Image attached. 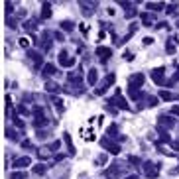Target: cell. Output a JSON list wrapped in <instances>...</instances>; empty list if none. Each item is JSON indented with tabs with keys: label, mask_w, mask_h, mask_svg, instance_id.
Listing matches in <instances>:
<instances>
[{
	"label": "cell",
	"mask_w": 179,
	"mask_h": 179,
	"mask_svg": "<svg viewBox=\"0 0 179 179\" xmlns=\"http://www.w3.org/2000/svg\"><path fill=\"white\" fill-rule=\"evenodd\" d=\"M144 81H146L144 73H134V75L128 77V94H130V99L132 100H138L140 97H142L140 87L144 85Z\"/></svg>",
	"instance_id": "obj_1"
},
{
	"label": "cell",
	"mask_w": 179,
	"mask_h": 179,
	"mask_svg": "<svg viewBox=\"0 0 179 179\" xmlns=\"http://www.w3.org/2000/svg\"><path fill=\"white\" fill-rule=\"evenodd\" d=\"M45 124H49V118L43 114V108H41V106H36V108H33V126L41 128V126H45Z\"/></svg>",
	"instance_id": "obj_2"
},
{
	"label": "cell",
	"mask_w": 179,
	"mask_h": 179,
	"mask_svg": "<svg viewBox=\"0 0 179 179\" xmlns=\"http://www.w3.org/2000/svg\"><path fill=\"white\" fill-rule=\"evenodd\" d=\"M114 79H116V77H114V73H108V75L104 77V79L100 81V85L97 87V89H94V93L99 94V97H100V94H104L106 91L110 89V85H114Z\"/></svg>",
	"instance_id": "obj_3"
},
{
	"label": "cell",
	"mask_w": 179,
	"mask_h": 179,
	"mask_svg": "<svg viewBox=\"0 0 179 179\" xmlns=\"http://www.w3.org/2000/svg\"><path fill=\"white\" fill-rule=\"evenodd\" d=\"M159 169H161L159 163H153V161H146V163H144V173H146V177H150V179L158 177Z\"/></svg>",
	"instance_id": "obj_4"
},
{
	"label": "cell",
	"mask_w": 179,
	"mask_h": 179,
	"mask_svg": "<svg viewBox=\"0 0 179 179\" xmlns=\"http://www.w3.org/2000/svg\"><path fill=\"white\" fill-rule=\"evenodd\" d=\"M67 83L73 85V87H81V83H83V73H81V69H79V71H71V73H67ZM81 89H83V87H81Z\"/></svg>",
	"instance_id": "obj_5"
},
{
	"label": "cell",
	"mask_w": 179,
	"mask_h": 179,
	"mask_svg": "<svg viewBox=\"0 0 179 179\" xmlns=\"http://www.w3.org/2000/svg\"><path fill=\"white\" fill-rule=\"evenodd\" d=\"M100 146L106 148V152H110L112 156H118V153H120V146H118V144H114V142H110L108 138L100 140Z\"/></svg>",
	"instance_id": "obj_6"
},
{
	"label": "cell",
	"mask_w": 179,
	"mask_h": 179,
	"mask_svg": "<svg viewBox=\"0 0 179 179\" xmlns=\"http://www.w3.org/2000/svg\"><path fill=\"white\" fill-rule=\"evenodd\" d=\"M38 43L41 45V49H43V51H49V49H51V45H53L51 33H49V32H43V33H41V38L38 40Z\"/></svg>",
	"instance_id": "obj_7"
},
{
	"label": "cell",
	"mask_w": 179,
	"mask_h": 179,
	"mask_svg": "<svg viewBox=\"0 0 179 179\" xmlns=\"http://www.w3.org/2000/svg\"><path fill=\"white\" fill-rule=\"evenodd\" d=\"M79 6H81V12L85 14V16H91V14L97 10V6H99V2H79Z\"/></svg>",
	"instance_id": "obj_8"
},
{
	"label": "cell",
	"mask_w": 179,
	"mask_h": 179,
	"mask_svg": "<svg viewBox=\"0 0 179 179\" xmlns=\"http://www.w3.org/2000/svg\"><path fill=\"white\" fill-rule=\"evenodd\" d=\"M59 65H63V67H73L75 65V59L65 51V49L59 51Z\"/></svg>",
	"instance_id": "obj_9"
},
{
	"label": "cell",
	"mask_w": 179,
	"mask_h": 179,
	"mask_svg": "<svg viewBox=\"0 0 179 179\" xmlns=\"http://www.w3.org/2000/svg\"><path fill=\"white\" fill-rule=\"evenodd\" d=\"M158 124L163 128H171V126H175V118L169 116V114H161V116H158Z\"/></svg>",
	"instance_id": "obj_10"
},
{
	"label": "cell",
	"mask_w": 179,
	"mask_h": 179,
	"mask_svg": "<svg viewBox=\"0 0 179 179\" xmlns=\"http://www.w3.org/2000/svg\"><path fill=\"white\" fill-rule=\"evenodd\" d=\"M112 104H116L118 108H122V110H128V108H130V106H128V102L122 99V93H120V89H116V94H114V99H112Z\"/></svg>",
	"instance_id": "obj_11"
},
{
	"label": "cell",
	"mask_w": 179,
	"mask_h": 179,
	"mask_svg": "<svg viewBox=\"0 0 179 179\" xmlns=\"http://www.w3.org/2000/svg\"><path fill=\"white\" fill-rule=\"evenodd\" d=\"M97 55H99V59L102 63H106V61L110 59V55H112V49L110 47H97Z\"/></svg>",
	"instance_id": "obj_12"
},
{
	"label": "cell",
	"mask_w": 179,
	"mask_h": 179,
	"mask_svg": "<svg viewBox=\"0 0 179 179\" xmlns=\"http://www.w3.org/2000/svg\"><path fill=\"white\" fill-rule=\"evenodd\" d=\"M28 57L33 61V67L36 69H40L41 65H43V59H41V53H38V51H33V49H30L28 51Z\"/></svg>",
	"instance_id": "obj_13"
},
{
	"label": "cell",
	"mask_w": 179,
	"mask_h": 179,
	"mask_svg": "<svg viewBox=\"0 0 179 179\" xmlns=\"http://www.w3.org/2000/svg\"><path fill=\"white\" fill-rule=\"evenodd\" d=\"M30 163H32V159L28 158V156H22V158H16V159H14L12 166L16 167V169H24V167H28Z\"/></svg>",
	"instance_id": "obj_14"
},
{
	"label": "cell",
	"mask_w": 179,
	"mask_h": 179,
	"mask_svg": "<svg viewBox=\"0 0 179 179\" xmlns=\"http://www.w3.org/2000/svg\"><path fill=\"white\" fill-rule=\"evenodd\" d=\"M45 91L47 93H53V94H59L61 91H63V87H61L59 83H55V81H47L45 83Z\"/></svg>",
	"instance_id": "obj_15"
},
{
	"label": "cell",
	"mask_w": 179,
	"mask_h": 179,
	"mask_svg": "<svg viewBox=\"0 0 179 179\" xmlns=\"http://www.w3.org/2000/svg\"><path fill=\"white\" fill-rule=\"evenodd\" d=\"M163 73H166L163 67H159V69H153L152 71V79H153L156 85H161V83H163Z\"/></svg>",
	"instance_id": "obj_16"
},
{
	"label": "cell",
	"mask_w": 179,
	"mask_h": 179,
	"mask_svg": "<svg viewBox=\"0 0 179 179\" xmlns=\"http://www.w3.org/2000/svg\"><path fill=\"white\" fill-rule=\"evenodd\" d=\"M6 138L8 140H14V142H18V140L22 138V132H16L12 126H8L6 128Z\"/></svg>",
	"instance_id": "obj_17"
},
{
	"label": "cell",
	"mask_w": 179,
	"mask_h": 179,
	"mask_svg": "<svg viewBox=\"0 0 179 179\" xmlns=\"http://www.w3.org/2000/svg\"><path fill=\"white\" fill-rule=\"evenodd\" d=\"M57 73V69H55V65H51V63H47V65H43V71H41V75L45 77V79H49L51 75Z\"/></svg>",
	"instance_id": "obj_18"
},
{
	"label": "cell",
	"mask_w": 179,
	"mask_h": 179,
	"mask_svg": "<svg viewBox=\"0 0 179 179\" xmlns=\"http://www.w3.org/2000/svg\"><path fill=\"white\" fill-rule=\"evenodd\" d=\"M49 16H51V4H49V2H43V4H41V20H47V18H49Z\"/></svg>",
	"instance_id": "obj_19"
},
{
	"label": "cell",
	"mask_w": 179,
	"mask_h": 179,
	"mask_svg": "<svg viewBox=\"0 0 179 179\" xmlns=\"http://www.w3.org/2000/svg\"><path fill=\"white\" fill-rule=\"evenodd\" d=\"M51 156V152H49V146H41V148H38V158L40 159H47Z\"/></svg>",
	"instance_id": "obj_20"
},
{
	"label": "cell",
	"mask_w": 179,
	"mask_h": 179,
	"mask_svg": "<svg viewBox=\"0 0 179 179\" xmlns=\"http://www.w3.org/2000/svg\"><path fill=\"white\" fill-rule=\"evenodd\" d=\"M63 140H65V144H67V150H69V156H75V146H73V142H71V136L69 134H63Z\"/></svg>",
	"instance_id": "obj_21"
},
{
	"label": "cell",
	"mask_w": 179,
	"mask_h": 179,
	"mask_svg": "<svg viewBox=\"0 0 179 179\" xmlns=\"http://www.w3.org/2000/svg\"><path fill=\"white\" fill-rule=\"evenodd\" d=\"M97 79H99V73H97V69H91V71H89V77H87L89 85H97Z\"/></svg>",
	"instance_id": "obj_22"
},
{
	"label": "cell",
	"mask_w": 179,
	"mask_h": 179,
	"mask_svg": "<svg viewBox=\"0 0 179 179\" xmlns=\"http://www.w3.org/2000/svg\"><path fill=\"white\" fill-rule=\"evenodd\" d=\"M51 102L53 104H55V108H57V112H63V110H65V106H63V102H61V99L59 97H51Z\"/></svg>",
	"instance_id": "obj_23"
},
{
	"label": "cell",
	"mask_w": 179,
	"mask_h": 179,
	"mask_svg": "<svg viewBox=\"0 0 179 179\" xmlns=\"http://www.w3.org/2000/svg\"><path fill=\"white\" fill-rule=\"evenodd\" d=\"M106 134H108V136H114V138H118V140H124V136H118V128L116 126H108Z\"/></svg>",
	"instance_id": "obj_24"
},
{
	"label": "cell",
	"mask_w": 179,
	"mask_h": 179,
	"mask_svg": "<svg viewBox=\"0 0 179 179\" xmlns=\"http://www.w3.org/2000/svg\"><path fill=\"white\" fill-rule=\"evenodd\" d=\"M45 169H47V166H45V163L33 166V173H36V175H43V173H45Z\"/></svg>",
	"instance_id": "obj_25"
},
{
	"label": "cell",
	"mask_w": 179,
	"mask_h": 179,
	"mask_svg": "<svg viewBox=\"0 0 179 179\" xmlns=\"http://www.w3.org/2000/svg\"><path fill=\"white\" fill-rule=\"evenodd\" d=\"M159 97H161V99H166V100H175V99L179 100V97H175V94H171V93H167V91H159Z\"/></svg>",
	"instance_id": "obj_26"
},
{
	"label": "cell",
	"mask_w": 179,
	"mask_h": 179,
	"mask_svg": "<svg viewBox=\"0 0 179 179\" xmlns=\"http://www.w3.org/2000/svg\"><path fill=\"white\" fill-rule=\"evenodd\" d=\"M146 6L150 8V10H161V8L166 6V4H163V2H148Z\"/></svg>",
	"instance_id": "obj_27"
},
{
	"label": "cell",
	"mask_w": 179,
	"mask_h": 179,
	"mask_svg": "<svg viewBox=\"0 0 179 179\" xmlns=\"http://www.w3.org/2000/svg\"><path fill=\"white\" fill-rule=\"evenodd\" d=\"M166 49H167V53H175V41H173V38H169V40H167Z\"/></svg>",
	"instance_id": "obj_28"
},
{
	"label": "cell",
	"mask_w": 179,
	"mask_h": 179,
	"mask_svg": "<svg viewBox=\"0 0 179 179\" xmlns=\"http://www.w3.org/2000/svg\"><path fill=\"white\" fill-rule=\"evenodd\" d=\"M22 26H24V30L32 32V30H36V22H33V20H28V22H24Z\"/></svg>",
	"instance_id": "obj_29"
},
{
	"label": "cell",
	"mask_w": 179,
	"mask_h": 179,
	"mask_svg": "<svg viewBox=\"0 0 179 179\" xmlns=\"http://www.w3.org/2000/svg\"><path fill=\"white\" fill-rule=\"evenodd\" d=\"M73 28H75L73 22H61V30H65V32H71Z\"/></svg>",
	"instance_id": "obj_30"
},
{
	"label": "cell",
	"mask_w": 179,
	"mask_h": 179,
	"mask_svg": "<svg viewBox=\"0 0 179 179\" xmlns=\"http://www.w3.org/2000/svg\"><path fill=\"white\" fill-rule=\"evenodd\" d=\"M10 179H26V173H24V171H18V169H16V171L10 175Z\"/></svg>",
	"instance_id": "obj_31"
},
{
	"label": "cell",
	"mask_w": 179,
	"mask_h": 179,
	"mask_svg": "<svg viewBox=\"0 0 179 179\" xmlns=\"http://www.w3.org/2000/svg\"><path fill=\"white\" fill-rule=\"evenodd\" d=\"M142 20H144V24H146V26H152L153 16H150V14H142Z\"/></svg>",
	"instance_id": "obj_32"
},
{
	"label": "cell",
	"mask_w": 179,
	"mask_h": 179,
	"mask_svg": "<svg viewBox=\"0 0 179 179\" xmlns=\"http://www.w3.org/2000/svg\"><path fill=\"white\" fill-rule=\"evenodd\" d=\"M59 146H61V142H51V146H49V152H57L59 150Z\"/></svg>",
	"instance_id": "obj_33"
},
{
	"label": "cell",
	"mask_w": 179,
	"mask_h": 179,
	"mask_svg": "<svg viewBox=\"0 0 179 179\" xmlns=\"http://www.w3.org/2000/svg\"><path fill=\"white\" fill-rule=\"evenodd\" d=\"M4 6H6V14H12V12H14V6H16V4H14V2H6Z\"/></svg>",
	"instance_id": "obj_34"
},
{
	"label": "cell",
	"mask_w": 179,
	"mask_h": 179,
	"mask_svg": "<svg viewBox=\"0 0 179 179\" xmlns=\"http://www.w3.org/2000/svg\"><path fill=\"white\" fill-rule=\"evenodd\" d=\"M14 124H16L18 128H24V122H22V120L18 118V114H14Z\"/></svg>",
	"instance_id": "obj_35"
},
{
	"label": "cell",
	"mask_w": 179,
	"mask_h": 179,
	"mask_svg": "<svg viewBox=\"0 0 179 179\" xmlns=\"http://www.w3.org/2000/svg\"><path fill=\"white\" fill-rule=\"evenodd\" d=\"M166 6H167V14H173L177 10V4H166Z\"/></svg>",
	"instance_id": "obj_36"
},
{
	"label": "cell",
	"mask_w": 179,
	"mask_h": 179,
	"mask_svg": "<svg viewBox=\"0 0 179 179\" xmlns=\"http://www.w3.org/2000/svg\"><path fill=\"white\" fill-rule=\"evenodd\" d=\"M136 16V8H128L126 10V18H134Z\"/></svg>",
	"instance_id": "obj_37"
},
{
	"label": "cell",
	"mask_w": 179,
	"mask_h": 179,
	"mask_svg": "<svg viewBox=\"0 0 179 179\" xmlns=\"http://www.w3.org/2000/svg\"><path fill=\"white\" fill-rule=\"evenodd\" d=\"M128 161H130L132 166H138V163H140V158H136V156H130V158H128Z\"/></svg>",
	"instance_id": "obj_38"
},
{
	"label": "cell",
	"mask_w": 179,
	"mask_h": 179,
	"mask_svg": "<svg viewBox=\"0 0 179 179\" xmlns=\"http://www.w3.org/2000/svg\"><path fill=\"white\" fill-rule=\"evenodd\" d=\"M53 38H55L57 41H63V40H65V38H63V33H61V32H55V33H53Z\"/></svg>",
	"instance_id": "obj_39"
},
{
	"label": "cell",
	"mask_w": 179,
	"mask_h": 179,
	"mask_svg": "<svg viewBox=\"0 0 179 179\" xmlns=\"http://www.w3.org/2000/svg\"><path fill=\"white\" fill-rule=\"evenodd\" d=\"M38 138H40V140L47 138V130H40V132H38Z\"/></svg>",
	"instance_id": "obj_40"
},
{
	"label": "cell",
	"mask_w": 179,
	"mask_h": 179,
	"mask_svg": "<svg viewBox=\"0 0 179 179\" xmlns=\"http://www.w3.org/2000/svg\"><path fill=\"white\" fill-rule=\"evenodd\" d=\"M148 100H150V102H148L150 106H156V104H158V99H156V97H150Z\"/></svg>",
	"instance_id": "obj_41"
},
{
	"label": "cell",
	"mask_w": 179,
	"mask_h": 179,
	"mask_svg": "<svg viewBox=\"0 0 179 179\" xmlns=\"http://www.w3.org/2000/svg\"><path fill=\"white\" fill-rule=\"evenodd\" d=\"M20 45L22 47H28V45H30V41H28L26 38H22V40H20Z\"/></svg>",
	"instance_id": "obj_42"
},
{
	"label": "cell",
	"mask_w": 179,
	"mask_h": 179,
	"mask_svg": "<svg viewBox=\"0 0 179 179\" xmlns=\"http://www.w3.org/2000/svg\"><path fill=\"white\" fill-rule=\"evenodd\" d=\"M22 148H26V150H30V148H32V144H30L28 140H24V142H22Z\"/></svg>",
	"instance_id": "obj_43"
},
{
	"label": "cell",
	"mask_w": 179,
	"mask_h": 179,
	"mask_svg": "<svg viewBox=\"0 0 179 179\" xmlns=\"http://www.w3.org/2000/svg\"><path fill=\"white\" fill-rule=\"evenodd\" d=\"M106 161V156H99V166H104Z\"/></svg>",
	"instance_id": "obj_44"
},
{
	"label": "cell",
	"mask_w": 179,
	"mask_h": 179,
	"mask_svg": "<svg viewBox=\"0 0 179 179\" xmlns=\"http://www.w3.org/2000/svg\"><path fill=\"white\" fill-rule=\"evenodd\" d=\"M124 59H126V61H132L134 55H132V53H124Z\"/></svg>",
	"instance_id": "obj_45"
},
{
	"label": "cell",
	"mask_w": 179,
	"mask_h": 179,
	"mask_svg": "<svg viewBox=\"0 0 179 179\" xmlns=\"http://www.w3.org/2000/svg\"><path fill=\"white\" fill-rule=\"evenodd\" d=\"M65 158V156H63V153H57V156H55V159H53V161H61V159Z\"/></svg>",
	"instance_id": "obj_46"
},
{
	"label": "cell",
	"mask_w": 179,
	"mask_h": 179,
	"mask_svg": "<svg viewBox=\"0 0 179 179\" xmlns=\"http://www.w3.org/2000/svg\"><path fill=\"white\" fill-rule=\"evenodd\" d=\"M171 112H173V114H179V106H173V108H171Z\"/></svg>",
	"instance_id": "obj_47"
},
{
	"label": "cell",
	"mask_w": 179,
	"mask_h": 179,
	"mask_svg": "<svg viewBox=\"0 0 179 179\" xmlns=\"http://www.w3.org/2000/svg\"><path fill=\"white\" fill-rule=\"evenodd\" d=\"M126 179H138V175H130V177H126Z\"/></svg>",
	"instance_id": "obj_48"
},
{
	"label": "cell",
	"mask_w": 179,
	"mask_h": 179,
	"mask_svg": "<svg viewBox=\"0 0 179 179\" xmlns=\"http://www.w3.org/2000/svg\"><path fill=\"white\" fill-rule=\"evenodd\" d=\"M177 26H179V22H177Z\"/></svg>",
	"instance_id": "obj_49"
}]
</instances>
